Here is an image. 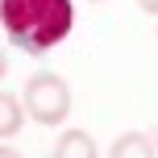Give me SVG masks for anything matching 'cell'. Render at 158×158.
<instances>
[{"instance_id": "obj_1", "label": "cell", "mask_w": 158, "mask_h": 158, "mask_svg": "<svg viewBox=\"0 0 158 158\" xmlns=\"http://www.w3.org/2000/svg\"><path fill=\"white\" fill-rule=\"evenodd\" d=\"M0 29L17 50L42 58L75 29L71 0H0Z\"/></svg>"}, {"instance_id": "obj_2", "label": "cell", "mask_w": 158, "mask_h": 158, "mask_svg": "<svg viewBox=\"0 0 158 158\" xmlns=\"http://www.w3.org/2000/svg\"><path fill=\"white\" fill-rule=\"evenodd\" d=\"M21 104H25V117H33L38 125L54 129L71 117V87H67L63 75L54 71H38L25 79V92H21Z\"/></svg>"}, {"instance_id": "obj_3", "label": "cell", "mask_w": 158, "mask_h": 158, "mask_svg": "<svg viewBox=\"0 0 158 158\" xmlns=\"http://www.w3.org/2000/svg\"><path fill=\"white\" fill-rule=\"evenodd\" d=\"M54 158H100V150H96L92 133L63 129V133H58V146H54Z\"/></svg>"}, {"instance_id": "obj_4", "label": "cell", "mask_w": 158, "mask_h": 158, "mask_svg": "<svg viewBox=\"0 0 158 158\" xmlns=\"http://www.w3.org/2000/svg\"><path fill=\"white\" fill-rule=\"evenodd\" d=\"M158 150H154V142L146 133H137V129H129V133H121L117 142H112V150H108V158H154Z\"/></svg>"}, {"instance_id": "obj_5", "label": "cell", "mask_w": 158, "mask_h": 158, "mask_svg": "<svg viewBox=\"0 0 158 158\" xmlns=\"http://www.w3.org/2000/svg\"><path fill=\"white\" fill-rule=\"evenodd\" d=\"M21 125H25L21 100H17V96H8V92H0V142L17 137V133H21Z\"/></svg>"}, {"instance_id": "obj_6", "label": "cell", "mask_w": 158, "mask_h": 158, "mask_svg": "<svg viewBox=\"0 0 158 158\" xmlns=\"http://www.w3.org/2000/svg\"><path fill=\"white\" fill-rule=\"evenodd\" d=\"M137 8H142L146 17H158V0H137Z\"/></svg>"}, {"instance_id": "obj_7", "label": "cell", "mask_w": 158, "mask_h": 158, "mask_svg": "<svg viewBox=\"0 0 158 158\" xmlns=\"http://www.w3.org/2000/svg\"><path fill=\"white\" fill-rule=\"evenodd\" d=\"M0 158H25L21 150H13V146H0Z\"/></svg>"}, {"instance_id": "obj_8", "label": "cell", "mask_w": 158, "mask_h": 158, "mask_svg": "<svg viewBox=\"0 0 158 158\" xmlns=\"http://www.w3.org/2000/svg\"><path fill=\"white\" fill-rule=\"evenodd\" d=\"M4 75H8V54L0 50V79H4Z\"/></svg>"}, {"instance_id": "obj_9", "label": "cell", "mask_w": 158, "mask_h": 158, "mask_svg": "<svg viewBox=\"0 0 158 158\" xmlns=\"http://www.w3.org/2000/svg\"><path fill=\"white\" fill-rule=\"evenodd\" d=\"M92 4H100V0H92Z\"/></svg>"}]
</instances>
